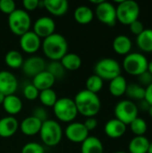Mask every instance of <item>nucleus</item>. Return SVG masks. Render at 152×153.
Masks as SVG:
<instances>
[{"label": "nucleus", "instance_id": "f257e3e1", "mask_svg": "<svg viewBox=\"0 0 152 153\" xmlns=\"http://www.w3.org/2000/svg\"><path fill=\"white\" fill-rule=\"evenodd\" d=\"M74 103L80 113L85 117H95L101 108V101L98 94L87 90L80 91L74 97Z\"/></svg>", "mask_w": 152, "mask_h": 153}, {"label": "nucleus", "instance_id": "f03ea898", "mask_svg": "<svg viewBox=\"0 0 152 153\" xmlns=\"http://www.w3.org/2000/svg\"><path fill=\"white\" fill-rule=\"evenodd\" d=\"M41 48L44 55L48 59L51 61H60L67 54L68 43L62 34L53 33L44 39L41 42Z\"/></svg>", "mask_w": 152, "mask_h": 153}, {"label": "nucleus", "instance_id": "7ed1b4c3", "mask_svg": "<svg viewBox=\"0 0 152 153\" xmlns=\"http://www.w3.org/2000/svg\"><path fill=\"white\" fill-rule=\"evenodd\" d=\"M39 135L42 143L49 147L58 145L63 137V129L60 124L55 120L47 119L42 123Z\"/></svg>", "mask_w": 152, "mask_h": 153}, {"label": "nucleus", "instance_id": "20e7f679", "mask_svg": "<svg viewBox=\"0 0 152 153\" xmlns=\"http://www.w3.org/2000/svg\"><path fill=\"white\" fill-rule=\"evenodd\" d=\"M116 9V19L124 25H130L132 22L139 20L141 13L140 5L133 0L119 1Z\"/></svg>", "mask_w": 152, "mask_h": 153}, {"label": "nucleus", "instance_id": "39448f33", "mask_svg": "<svg viewBox=\"0 0 152 153\" xmlns=\"http://www.w3.org/2000/svg\"><path fill=\"white\" fill-rule=\"evenodd\" d=\"M53 111L58 120L66 123L73 122L78 115V110L74 100L66 97L57 99L56 104L53 107Z\"/></svg>", "mask_w": 152, "mask_h": 153}, {"label": "nucleus", "instance_id": "423d86ee", "mask_svg": "<svg viewBox=\"0 0 152 153\" xmlns=\"http://www.w3.org/2000/svg\"><path fill=\"white\" fill-rule=\"evenodd\" d=\"M31 19L28 12L23 9H16L8 15V26L11 31L18 36H22L30 30Z\"/></svg>", "mask_w": 152, "mask_h": 153}, {"label": "nucleus", "instance_id": "0eeeda50", "mask_svg": "<svg viewBox=\"0 0 152 153\" xmlns=\"http://www.w3.org/2000/svg\"><path fill=\"white\" fill-rule=\"evenodd\" d=\"M149 61L147 57L138 52L129 53L123 61V67L125 72L131 75L139 76L148 71Z\"/></svg>", "mask_w": 152, "mask_h": 153}, {"label": "nucleus", "instance_id": "6e6552de", "mask_svg": "<svg viewBox=\"0 0 152 153\" xmlns=\"http://www.w3.org/2000/svg\"><path fill=\"white\" fill-rule=\"evenodd\" d=\"M94 72L95 74L103 81H111L121 75V65L116 60L106 57L96 63L94 65Z\"/></svg>", "mask_w": 152, "mask_h": 153}, {"label": "nucleus", "instance_id": "1a4fd4ad", "mask_svg": "<svg viewBox=\"0 0 152 153\" xmlns=\"http://www.w3.org/2000/svg\"><path fill=\"white\" fill-rule=\"evenodd\" d=\"M116 118L123 122L125 125H130L136 117H138L139 109L137 105L132 100H121L115 107Z\"/></svg>", "mask_w": 152, "mask_h": 153}, {"label": "nucleus", "instance_id": "9d476101", "mask_svg": "<svg viewBox=\"0 0 152 153\" xmlns=\"http://www.w3.org/2000/svg\"><path fill=\"white\" fill-rule=\"evenodd\" d=\"M98 20L108 26H114L117 21L116 6L108 1H103L96 6L95 10Z\"/></svg>", "mask_w": 152, "mask_h": 153}, {"label": "nucleus", "instance_id": "9b49d317", "mask_svg": "<svg viewBox=\"0 0 152 153\" xmlns=\"http://www.w3.org/2000/svg\"><path fill=\"white\" fill-rule=\"evenodd\" d=\"M66 138L75 143H82L89 137V131L84 126L83 123L72 122L65 128Z\"/></svg>", "mask_w": 152, "mask_h": 153}, {"label": "nucleus", "instance_id": "f8f14e48", "mask_svg": "<svg viewBox=\"0 0 152 153\" xmlns=\"http://www.w3.org/2000/svg\"><path fill=\"white\" fill-rule=\"evenodd\" d=\"M19 43L22 51L28 54H34L41 47V39L33 30H29L20 37Z\"/></svg>", "mask_w": 152, "mask_h": 153}, {"label": "nucleus", "instance_id": "ddd939ff", "mask_svg": "<svg viewBox=\"0 0 152 153\" xmlns=\"http://www.w3.org/2000/svg\"><path fill=\"white\" fill-rule=\"evenodd\" d=\"M46 61L38 56H32L23 61L22 65V71L25 75L29 77H34L39 73L46 70Z\"/></svg>", "mask_w": 152, "mask_h": 153}, {"label": "nucleus", "instance_id": "4468645a", "mask_svg": "<svg viewBox=\"0 0 152 153\" xmlns=\"http://www.w3.org/2000/svg\"><path fill=\"white\" fill-rule=\"evenodd\" d=\"M56 23L51 17L42 16L38 18L33 24V31L41 39H46L47 37L55 33Z\"/></svg>", "mask_w": 152, "mask_h": 153}, {"label": "nucleus", "instance_id": "2eb2a0df", "mask_svg": "<svg viewBox=\"0 0 152 153\" xmlns=\"http://www.w3.org/2000/svg\"><path fill=\"white\" fill-rule=\"evenodd\" d=\"M18 88V82L13 74L8 71H0V92L5 96L14 94Z\"/></svg>", "mask_w": 152, "mask_h": 153}, {"label": "nucleus", "instance_id": "dca6fc26", "mask_svg": "<svg viewBox=\"0 0 152 153\" xmlns=\"http://www.w3.org/2000/svg\"><path fill=\"white\" fill-rule=\"evenodd\" d=\"M105 134L112 139H118L122 137L126 132V125L116 118L108 120L104 127Z\"/></svg>", "mask_w": 152, "mask_h": 153}, {"label": "nucleus", "instance_id": "f3484780", "mask_svg": "<svg viewBox=\"0 0 152 153\" xmlns=\"http://www.w3.org/2000/svg\"><path fill=\"white\" fill-rule=\"evenodd\" d=\"M19 128L18 120L13 116H7L0 119V137L9 138L13 136Z\"/></svg>", "mask_w": 152, "mask_h": 153}, {"label": "nucleus", "instance_id": "a211bd4d", "mask_svg": "<svg viewBox=\"0 0 152 153\" xmlns=\"http://www.w3.org/2000/svg\"><path fill=\"white\" fill-rule=\"evenodd\" d=\"M41 126V121L32 116H29L22 121V123L19 125V127L23 134L27 136H32L39 134Z\"/></svg>", "mask_w": 152, "mask_h": 153}, {"label": "nucleus", "instance_id": "6ab92c4d", "mask_svg": "<svg viewBox=\"0 0 152 153\" xmlns=\"http://www.w3.org/2000/svg\"><path fill=\"white\" fill-rule=\"evenodd\" d=\"M43 4L47 12L55 16L65 15L69 8V4L66 0H44Z\"/></svg>", "mask_w": 152, "mask_h": 153}, {"label": "nucleus", "instance_id": "aec40b11", "mask_svg": "<svg viewBox=\"0 0 152 153\" xmlns=\"http://www.w3.org/2000/svg\"><path fill=\"white\" fill-rule=\"evenodd\" d=\"M55 82L56 79L54 78V76L46 70L39 73L32 79V84L39 91L47 89H52V86L55 84Z\"/></svg>", "mask_w": 152, "mask_h": 153}, {"label": "nucleus", "instance_id": "412c9836", "mask_svg": "<svg viewBox=\"0 0 152 153\" xmlns=\"http://www.w3.org/2000/svg\"><path fill=\"white\" fill-rule=\"evenodd\" d=\"M112 47L116 54L126 56L131 52L133 43L130 38L126 35H118L114 39Z\"/></svg>", "mask_w": 152, "mask_h": 153}, {"label": "nucleus", "instance_id": "4be33fe9", "mask_svg": "<svg viewBox=\"0 0 152 153\" xmlns=\"http://www.w3.org/2000/svg\"><path fill=\"white\" fill-rule=\"evenodd\" d=\"M3 107L6 113L13 117V115H17L21 112L22 108V101L15 94L8 95L4 98Z\"/></svg>", "mask_w": 152, "mask_h": 153}, {"label": "nucleus", "instance_id": "5701e85b", "mask_svg": "<svg viewBox=\"0 0 152 153\" xmlns=\"http://www.w3.org/2000/svg\"><path fill=\"white\" fill-rule=\"evenodd\" d=\"M82 153H104V146L102 142L95 136H89L82 143Z\"/></svg>", "mask_w": 152, "mask_h": 153}, {"label": "nucleus", "instance_id": "b1692460", "mask_svg": "<svg viewBox=\"0 0 152 153\" xmlns=\"http://www.w3.org/2000/svg\"><path fill=\"white\" fill-rule=\"evenodd\" d=\"M73 16L76 22L85 25L91 22L94 17V13L90 7L87 5H80L76 7V9L74 10Z\"/></svg>", "mask_w": 152, "mask_h": 153}, {"label": "nucleus", "instance_id": "393cba45", "mask_svg": "<svg viewBox=\"0 0 152 153\" xmlns=\"http://www.w3.org/2000/svg\"><path fill=\"white\" fill-rule=\"evenodd\" d=\"M127 84L125 78L123 75H119L110 81L108 86L109 92L114 97H121L125 94Z\"/></svg>", "mask_w": 152, "mask_h": 153}, {"label": "nucleus", "instance_id": "a878e982", "mask_svg": "<svg viewBox=\"0 0 152 153\" xmlns=\"http://www.w3.org/2000/svg\"><path fill=\"white\" fill-rule=\"evenodd\" d=\"M150 145V141L145 136L133 137L128 145L130 153H147Z\"/></svg>", "mask_w": 152, "mask_h": 153}, {"label": "nucleus", "instance_id": "bb28decb", "mask_svg": "<svg viewBox=\"0 0 152 153\" xmlns=\"http://www.w3.org/2000/svg\"><path fill=\"white\" fill-rule=\"evenodd\" d=\"M137 46L141 50L147 53L152 52V29H145L136 39Z\"/></svg>", "mask_w": 152, "mask_h": 153}, {"label": "nucleus", "instance_id": "cd10ccee", "mask_svg": "<svg viewBox=\"0 0 152 153\" xmlns=\"http://www.w3.org/2000/svg\"><path fill=\"white\" fill-rule=\"evenodd\" d=\"M62 65L65 70L76 71L82 65V58L75 53H67L60 60Z\"/></svg>", "mask_w": 152, "mask_h": 153}, {"label": "nucleus", "instance_id": "c85d7f7f", "mask_svg": "<svg viewBox=\"0 0 152 153\" xmlns=\"http://www.w3.org/2000/svg\"><path fill=\"white\" fill-rule=\"evenodd\" d=\"M23 61L24 60L22 55L17 50H10L4 56L5 65L13 69H17L22 67Z\"/></svg>", "mask_w": 152, "mask_h": 153}, {"label": "nucleus", "instance_id": "c756f323", "mask_svg": "<svg viewBox=\"0 0 152 153\" xmlns=\"http://www.w3.org/2000/svg\"><path fill=\"white\" fill-rule=\"evenodd\" d=\"M125 94L132 100H142L145 98V88L139 83H130L127 84Z\"/></svg>", "mask_w": 152, "mask_h": 153}, {"label": "nucleus", "instance_id": "7c9ffc66", "mask_svg": "<svg viewBox=\"0 0 152 153\" xmlns=\"http://www.w3.org/2000/svg\"><path fill=\"white\" fill-rule=\"evenodd\" d=\"M39 99L45 107H54L57 100V95L53 89H47L39 91Z\"/></svg>", "mask_w": 152, "mask_h": 153}, {"label": "nucleus", "instance_id": "2f4dec72", "mask_svg": "<svg viewBox=\"0 0 152 153\" xmlns=\"http://www.w3.org/2000/svg\"><path fill=\"white\" fill-rule=\"evenodd\" d=\"M103 83H104V81L99 77L98 75H96L95 74L89 76L88 79L86 80V89L87 91L92 92V93H98L99 91H100L103 88Z\"/></svg>", "mask_w": 152, "mask_h": 153}, {"label": "nucleus", "instance_id": "473e14b6", "mask_svg": "<svg viewBox=\"0 0 152 153\" xmlns=\"http://www.w3.org/2000/svg\"><path fill=\"white\" fill-rule=\"evenodd\" d=\"M130 129L136 136H144L148 130V125L143 118L136 117L130 125Z\"/></svg>", "mask_w": 152, "mask_h": 153}, {"label": "nucleus", "instance_id": "72a5a7b5", "mask_svg": "<svg viewBox=\"0 0 152 153\" xmlns=\"http://www.w3.org/2000/svg\"><path fill=\"white\" fill-rule=\"evenodd\" d=\"M46 71L51 74L56 80L62 79L65 74V69L64 68L60 61H51L50 63H48L46 66Z\"/></svg>", "mask_w": 152, "mask_h": 153}, {"label": "nucleus", "instance_id": "f704fd0d", "mask_svg": "<svg viewBox=\"0 0 152 153\" xmlns=\"http://www.w3.org/2000/svg\"><path fill=\"white\" fill-rule=\"evenodd\" d=\"M39 91L32 83H29L24 86L23 96L28 100H35L37 98H39Z\"/></svg>", "mask_w": 152, "mask_h": 153}, {"label": "nucleus", "instance_id": "c9c22d12", "mask_svg": "<svg viewBox=\"0 0 152 153\" xmlns=\"http://www.w3.org/2000/svg\"><path fill=\"white\" fill-rule=\"evenodd\" d=\"M21 153H45V151L41 144L35 142H30L23 145Z\"/></svg>", "mask_w": 152, "mask_h": 153}, {"label": "nucleus", "instance_id": "e433bc0d", "mask_svg": "<svg viewBox=\"0 0 152 153\" xmlns=\"http://www.w3.org/2000/svg\"><path fill=\"white\" fill-rule=\"evenodd\" d=\"M16 10V4L13 0H0V11L5 14H11Z\"/></svg>", "mask_w": 152, "mask_h": 153}, {"label": "nucleus", "instance_id": "4c0bfd02", "mask_svg": "<svg viewBox=\"0 0 152 153\" xmlns=\"http://www.w3.org/2000/svg\"><path fill=\"white\" fill-rule=\"evenodd\" d=\"M32 117H36L37 119H39V121H41L42 123L47 121L48 118V114H47V109L42 107V106H39V107H35L32 110V113L31 115Z\"/></svg>", "mask_w": 152, "mask_h": 153}, {"label": "nucleus", "instance_id": "58836bf2", "mask_svg": "<svg viewBox=\"0 0 152 153\" xmlns=\"http://www.w3.org/2000/svg\"><path fill=\"white\" fill-rule=\"evenodd\" d=\"M138 80H139V84L143 88H146L152 83V74L150 72L146 71L145 73L138 76Z\"/></svg>", "mask_w": 152, "mask_h": 153}, {"label": "nucleus", "instance_id": "ea45409f", "mask_svg": "<svg viewBox=\"0 0 152 153\" xmlns=\"http://www.w3.org/2000/svg\"><path fill=\"white\" fill-rule=\"evenodd\" d=\"M129 27H130L131 32H132L133 34L136 35V36L140 35V34L145 30L143 23H142L140 20H137V21L132 22V23L129 25Z\"/></svg>", "mask_w": 152, "mask_h": 153}, {"label": "nucleus", "instance_id": "a19ab883", "mask_svg": "<svg viewBox=\"0 0 152 153\" xmlns=\"http://www.w3.org/2000/svg\"><path fill=\"white\" fill-rule=\"evenodd\" d=\"M22 5L25 11H33L39 5V0H23Z\"/></svg>", "mask_w": 152, "mask_h": 153}, {"label": "nucleus", "instance_id": "79ce46f5", "mask_svg": "<svg viewBox=\"0 0 152 153\" xmlns=\"http://www.w3.org/2000/svg\"><path fill=\"white\" fill-rule=\"evenodd\" d=\"M83 125H84V126L86 127V129L89 132L93 131L98 126V120L95 118V117H86L85 121L83 122Z\"/></svg>", "mask_w": 152, "mask_h": 153}, {"label": "nucleus", "instance_id": "37998d69", "mask_svg": "<svg viewBox=\"0 0 152 153\" xmlns=\"http://www.w3.org/2000/svg\"><path fill=\"white\" fill-rule=\"evenodd\" d=\"M144 100H146V102L150 106H152V83L145 88V98H144Z\"/></svg>", "mask_w": 152, "mask_h": 153}, {"label": "nucleus", "instance_id": "c03bdc74", "mask_svg": "<svg viewBox=\"0 0 152 153\" xmlns=\"http://www.w3.org/2000/svg\"><path fill=\"white\" fill-rule=\"evenodd\" d=\"M140 101H141L140 102V106H137L138 109L141 108L143 111H149V108H150L151 106L146 102V100H140Z\"/></svg>", "mask_w": 152, "mask_h": 153}, {"label": "nucleus", "instance_id": "a18cd8bd", "mask_svg": "<svg viewBox=\"0 0 152 153\" xmlns=\"http://www.w3.org/2000/svg\"><path fill=\"white\" fill-rule=\"evenodd\" d=\"M4 98H5V95L3 94L2 92H0V105H3L4 100Z\"/></svg>", "mask_w": 152, "mask_h": 153}, {"label": "nucleus", "instance_id": "49530a36", "mask_svg": "<svg viewBox=\"0 0 152 153\" xmlns=\"http://www.w3.org/2000/svg\"><path fill=\"white\" fill-rule=\"evenodd\" d=\"M104 0H90V3H92V4H99L100 3H102Z\"/></svg>", "mask_w": 152, "mask_h": 153}, {"label": "nucleus", "instance_id": "de8ad7c7", "mask_svg": "<svg viewBox=\"0 0 152 153\" xmlns=\"http://www.w3.org/2000/svg\"><path fill=\"white\" fill-rule=\"evenodd\" d=\"M148 72H150L152 74V60L149 62V65H148Z\"/></svg>", "mask_w": 152, "mask_h": 153}, {"label": "nucleus", "instance_id": "09e8293b", "mask_svg": "<svg viewBox=\"0 0 152 153\" xmlns=\"http://www.w3.org/2000/svg\"><path fill=\"white\" fill-rule=\"evenodd\" d=\"M147 153H152V142H150V145H149Z\"/></svg>", "mask_w": 152, "mask_h": 153}, {"label": "nucleus", "instance_id": "8fccbe9b", "mask_svg": "<svg viewBox=\"0 0 152 153\" xmlns=\"http://www.w3.org/2000/svg\"><path fill=\"white\" fill-rule=\"evenodd\" d=\"M148 112H149V114H150L151 117L152 118V106H151V107H150V108H149V111H148Z\"/></svg>", "mask_w": 152, "mask_h": 153}, {"label": "nucleus", "instance_id": "3c124183", "mask_svg": "<svg viewBox=\"0 0 152 153\" xmlns=\"http://www.w3.org/2000/svg\"><path fill=\"white\" fill-rule=\"evenodd\" d=\"M115 153H126V152H115Z\"/></svg>", "mask_w": 152, "mask_h": 153}]
</instances>
